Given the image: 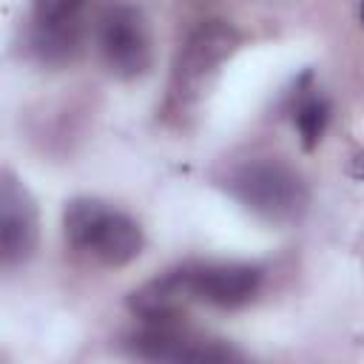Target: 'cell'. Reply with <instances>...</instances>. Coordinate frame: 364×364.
<instances>
[{
    "label": "cell",
    "instance_id": "cell-8",
    "mask_svg": "<svg viewBox=\"0 0 364 364\" xmlns=\"http://www.w3.org/2000/svg\"><path fill=\"white\" fill-rule=\"evenodd\" d=\"M262 287V267L256 264H193L196 299L222 310L245 307Z\"/></svg>",
    "mask_w": 364,
    "mask_h": 364
},
{
    "label": "cell",
    "instance_id": "cell-1",
    "mask_svg": "<svg viewBox=\"0 0 364 364\" xmlns=\"http://www.w3.org/2000/svg\"><path fill=\"white\" fill-rule=\"evenodd\" d=\"M63 228L77 250L94 256L108 267L134 262L145 245L142 228L128 213L91 196H80L65 205Z\"/></svg>",
    "mask_w": 364,
    "mask_h": 364
},
{
    "label": "cell",
    "instance_id": "cell-3",
    "mask_svg": "<svg viewBox=\"0 0 364 364\" xmlns=\"http://www.w3.org/2000/svg\"><path fill=\"white\" fill-rule=\"evenodd\" d=\"M97 46L111 74L131 80L151 65V37L139 9L128 3L108 6L97 23Z\"/></svg>",
    "mask_w": 364,
    "mask_h": 364
},
{
    "label": "cell",
    "instance_id": "cell-7",
    "mask_svg": "<svg viewBox=\"0 0 364 364\" xmlns=\"http://www.w3.org/2000/svg\"><path fill=\"white\" fill-rule=\"evenodd\" d=\"M196 299L193 290V264L168 270L156 279H151L148 284H142L139 290H134L128 296V310L142 318L145 324H165V321H176L185 307Z\"/></svg>",
    "mask_w": 364,
    "mask_h": 364
},
{
    "label": "cell",
    "instance_id": "cell-2",
    "mask_svg": "<svg viewBox=\"0 0 364 364\" xmlns=\"http://www.w3.org/2000/svg\"><path fill=\"white\" fill-rule=\"evenodd\" d=\"M228 188L247 210L267 222H290L307 205L301 176L282 162H250L230 176Z\"/></svg>",
    "mask_w": 364,
    "mask_h": 364
},
{
    "label": "cell",
    "instance_id": "cell-10",
    "mask_svg": "<svg viewBox=\"0 0 364 364\" xmlns=\"http://www.w3.org/2000/svg\"><path fill=\"white\" fill-rule=\"evenodd\" d=\"M82 6H85V0H34L31 23L82 26Z\"/></svg>",
    "mask_w": 364,
    "mask_h": 364
},
{
    "label": "cell",
    "instance_id": "cell-6",
    "mask_svg": "<svg viewBox=\"0 0 364 364\" xmlns=\"http://www.w3.org/2000/svg\"><path fill=\"white\" fill-rule=\"evenodd\" d=\"M37 247V208L26 185L9 171L0 182V256L6 267L23 264Z\"/></svg>",
    "mask_w": 364,
    "mask_h": 364
},
{
    "label": "cell",
    "instance_id": "cell-5",
    "mask_svg": "<svg viewBox=\"0 0 364 364\" xmlns=\"http://www.w3.org/2000/svg\"><path fill=\"white\" fill-rule=\"evenodd\" d=\"M128 347L134 355L148 358V361H233L239 358L236 350L219 341L196 338L179 330L176 321L145 324L139 333L128 338Z\"/></svg>",
    "mask_w": 364,
    "mask_h": 364
},
{
    "label": "cell",
    "instance_id": "cell-12",
    "mask_svg": "<svg viewBox=\"0 0 364 364\" xmlns=\"http://www.w3.org/2000/svg\"><path fill=\"white\" fill-rule=\"evenodd\" d=\"M361 23H364V0H361Z\"/></svg>",
    "mask_w": 364,
    "mask_h": 364
},
{
    "label": "cell",
    "instance_id": "cell-11",
    "mask_svg": "<svg viewBox=\"0 0 364 364\" xmlns=\"http://www.w3.org/2000/svg\"><path fill=\"white\" fill-rule=\"evenodd\" d=\"M350 176H353V179H364V154H358V156L353 159V165H350Z\"/></svg>",
    "mask_w": 364,
    "mask_h": 364
},
{
    "label": "cell",
    "instance_id": "cell-4",
    "mask_svg": "<svg viewBox=\"0 0 364 364\" xmlns=\"http://www.w3.org/2000/svg\"><path fill=\"white\" fill-rule=\"evenodd\" d=\"M233 48H236V34L222 23H208L199 31H193L173 68V88H171L173 97L182 102L199 94L205 77L216 74V68L222 65L225 57L233 54Z\"/></svg>",
    "mask_w": 364,
    "mask_h": 364
},
{
    "label": "cell",
    "instance_id": "cell-9",
    "mask_svg": "<svg viewBox=\"0 0 364 364\" xmlns=\"http://www.w3.org/2000/svg\"><path fill=\"white\" fill-rule=\"evenodd\" d=\"M290 114H293V122L299 128L301 148L304 151H316V145L321 142V136L327 131V122H330V105H327V100L318 97V94H307Z\"/></svg>",
    "mask_w": 364,
    "mask_h": 364
}]
</instances>
